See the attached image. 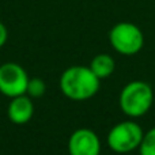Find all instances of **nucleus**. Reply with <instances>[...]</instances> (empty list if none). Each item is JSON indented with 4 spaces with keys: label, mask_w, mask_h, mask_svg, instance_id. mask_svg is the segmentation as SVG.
<instances>
[{
    "label": "nucleus",
    "mask_w": 155,
    "mask_h": 155,
    "mask_svg": "<svg viewBox=\"0 0 155 155\" xmlns=\"http://www.w3.org/2000/svg\"><path fill=\"white\" fill-rule=\"evenodd\" d=\"M137 151L139 155H155V127L144 132Z\"/></svg>",
    "instance_id": "1a4fd4ad"
},
{
    "label": "nucleus",
    "mask_w": 155,
    "mask_h": 155,
    "mask_svg": "<svg viewBox=\"0 0 155 155\" xmlns=\"http://www.w3.org/2000/svg\"><path fill=\"white\" fill-rule=\"evenodd\" d=\"M154 102V91L143 80H132L123 87L118 97L121 112L129 118H139L147 114Z\"/></svg>",
    "instance_id": "f03ea898"
},
{
    "label": "nucleus",
    "mask_w": 155,
    "mask_h": 155,
    "mask_svg": "<svg viewBox=\"0 0 155 155\" xmlns=\"http://www.w3.org/2000/svg\"><path fill=\"white\" fill-rule=\"evenodd\" d=\"M46 91V84L41 78H30L26 94L30 98H41Z\"/></svg>",
    "instance_id": "9d476101"
},
{
    "label": "nucleus",
    "mask_w": 155,
    "mask_h": 155,
    "mask_svg": "<svg viewBox=\"0 0 155 155\" xmlns=\"http://www.w3.org/2000/svg\"><path fill=\"white\" fill-rule=\"evenodd\" d=\"M59 87L63 95L72 101L90 99L99 91L101 79H98L90 67L72 65L64 70L59 80Z\"/></svg>",
    "instance_id": "f257e3e1"
},
{
    "label": "nucleus",
    "mask_w": 155,
    "mask_h": 155,
    "mask_svg": "<svg viewBox=\"0 0 155 155\" xmlns=\"http://www.w3.org/2000/svg\"><path fill=\"white\" fill-rule=\"evenodd\" d=\"M29 79L26 70L18 63H4L0 65V93L8 98L25 95Z\"/></svg>",
    "instance_id": "39448f33"
},
{
    "label": "nucleus",
    "mask_w": 155,
    "mask_h": 155,
    "mask_svg": "<svg viewBox=\"0 0 155 155\" xmlns=\"http://www.w3.org/2000/svg\"><path fill=\"white\" fill-rule=\"evenodd\" d=\"M7 40H8V30L5 27V25L3 22H0V49L5 45Z\"/></svg>",
    "instance_id": "9b49d317"
},
{
    "label": "nucleus",
    "mask_w": 155,
    "mask_h": 155,
    "mask_svg": "<svg viewBox=\"0 0 155 155\" xmlns=\"http://www.w3.org/2000/svg\"><path fill=\"white\" fill-rule=\"evenodd\" d=\"M101 140L98 135L90 128H79L71 134L68 139L70 155H99Z\"/></svg>",
    "instance_id": "423d86ee"
},
{
    "label": "nucleus",
    "mask_w": 155,
    "mask_h": 155,
    "mask_svg": "<svg viewBox=\"0 0 155 155\" xmlns=\"http://www.w3.org/2000/svg\"><path fill=\"white\" fill-rule=\"evenodd\" d=\"M90 70L94 72L98 79H106L114 72L116 70V61L110 54L107 53H99L93 57L90 63Z\"/></svg>",
    "instance_id": "6e6552de"
},
{
    "label": "nucleus",
    "mask_w": 155,
    "mask_h": 155,
    "mask_svg": "<svg viewBox=\"0 0 155 155\" xmlns=\"http://www.w3.org/2000/svg\"><path fill=\"white\" fill-rule=\"evenodd\" d=\"M33 114H34V104L33 98H30L27 94L11 98V102L7 107V116L11 123L16 125H23L31 120Z\"/></svg>",
    "instance_id": "0eeeda50"
},
{
    "label": "nucleus",
    "mask_w": 155,
    "mask_h": 155,
    "mask_svg": "<svg viewBox=\"0 0 155 155\" xmlns=\"http://www.w3.org/2000/svg\"><path fill=\"white\" fill-rule=\"evenodd\" d=\"M109 42L117 53L123 56H134L144 46V34L135 23L120 22L110 29Z\"/></svg>",
    "instance_id": "20e7f679"
},
{
    "label": "nucleus",
    "mask_w": 155,
    "mask_h": 155,
    "mask_svg": "<svg viewBox=\"0 0 155 155\" xmlns=\"http://www.w3.org/2000/svg\"><path fill=\"white\" fill-rule=\"evenodd\" d=\"M143 135L144 131L136 121L125 120L110 128L106 142L112 151L117 154H128L139 148Z\"/></svg>",
    "instance_id": "7ed1b4c3"
}]
</instances>
